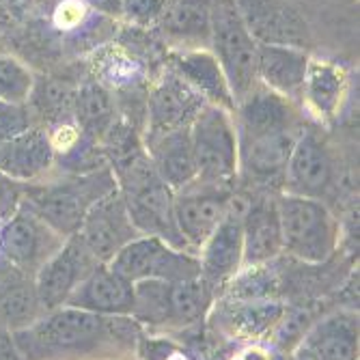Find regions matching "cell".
Segmentation results:
<instances>
[{
	"mask_svg": "<svg viewBox=\"0 0 360 360\" xmlns=\"http://www.w3.org/2000/svg\"><path fill=\"white\" fill-rule=\"evenodd\" d=\"M136 323L129 317L68 304L13 333L24 360H125L136 347Z\"/></svg>",
	"mask_w": 360,
	"mask_h": 360,
	"instance_id": "1",
	"label": "cell"
},
{
	"mask_svg": "<svg viewBox=\"0 0 360 360\" xmlns=\"http://www.w3.org/2000/svg\"><path fill=\"white\" fill-rule=\"evenodd\" d=\"M212 54L220 63L236 106L257 89V39L248 30L236 0H212Z\"/></svg>",
	"mask_w": 360,
	"mask_h": 360,
	"instance_id": "2",
	"label": "cell"
},
{
	"mask_svg": "<svg viewBox=\"0 0 360 360\" xmlns=\"http://www.w3.org/2000/svg\"><path fill=\"white\" fill-rule=\"evenodd\" d=\"M115 188V173L104 169L32 190L26 207L37 214L50 229H54L60 238L68 240L78 233L86 212Z\"/></svg>",
	"mask_w": 360,
	"mask_h": 360,
	"instance_id": "3",
	"label": "cell"
},
{
	"mask_svg": "<svg viewBox=\"0 0 360 360\" xmlns=\"http://www.w3.org/2000/svg\"><path fill=\"white\" fill-rule=\"evenodd\" d=\"M283 250L307 264H323L339 240V226L330 210L319 199L283 194L276 199Z\"/></svg>",
	"mask_w": 360,
	"mask_h": 360,
	"instance_id": "4",
	"label": "cell"
},
{
	"mask_svg": "<svg viewBox=\"0 0 360 360\" xmlns=\"http://www.w3.org/2000/svg\"><path fill=\"white\" fill-rule=\"evenodd\" d=\"M190 143L199 179L229 186L240 169L238 127L231 112L205 104L190 123Z\"/></svg>",
	"mask_w": 360,
	"mask_h": 360,
	"instance_id": "5",
	"label": "cell"
},
{
	"mask_svg": "<svg viewBox=\"0 0 360 360\" xmlns=\"http://www.w3.org/2000/svg\"><path fill=\"white\" fill-rule=\"evenodd\" d=\"M108 266L132 285L141 281L175 283L201 274L199 257H192L155 236H139L127 242L108 261Z\"/></svg>",
	"mask_w": 360,
	"mask_h": 360,
	"instance_id": "6",
	"label": "cell"
},
{
	"mask_svg": "<svg viewBox=\"0 0 360 360\" xmlns=\"http://www.w3.org/2000/svg\"><path fill=\"white\" fill-rule=\"evenodd\" d=\"M233 194L226 184L194 179L175 192L173 216L177 231L188 248H201L222 222Z\"/></svg>",
	"mask_w": 360,
	"mask_h": 360,
	"instance_id": "7",
	"label": "cell"
},
{
	"mask_svg": "<svg viewBox=\"0 0 360 360\" xmlns=\"http://www.w3.org/2000/svg\"><path fill=\"white\" fill-rule=\"evenodd\" d=\"M63 242L65 238H60L28 207L13 214L11 220L0 229V252L13 266V270L28 276H35L37 270L63 246Z\"/></svg>",
	"mask_w": 360,
	"mask_h": 360,
	"instance_id": "8",
	"label": "cell"
},
{
	"mask_svg": "<svg viewBox=\"0 0 360 360\" xmlns=\"http://www.w3.org/2000/svg\"><path fill=\"white\" fill-rule=\"evenodd\" d=\"M139 236L141 233L132 218H129L119 188H115L104 199L97 201L86 212L78 229L80 242L97 264H108L127 242H132Z\"/></svg>",
	"mask_w": 360,
	"mask_h": 360,
	"instance_id": "9",
	"label": "cell"
},
{
	"mask_svg": "<svg viewBox=\"0 0 360 360\" xmlns=\"http://www.w3.org/2000/svg\"><path fill=\"white\" fill-rule=\"evenodd\" d=\"M95 266L97 261L86 252L78 233L65 240L35 274V287L44 309L54 311L68 304L74 289Z\"/></svg>",
	"mask_w": 360,
	"mask_h": 360,
	"instance_id": "10",
	"label": "cell"
},
{
	"mask_svg": "<svg viewBox=\"0 0 360 360\" xmlns=\"http://www.w3.org/2000/svg\"><path fill=\"white\" fill-rule=\"evenodd\" d=\"M244 212H246V203L238 201L233 196L222 222L199 248L201 276L212 287L226 281L229 276H233L238 268L244 264V229H242Z\"/></svg>",
	"mask_w": 360,
	"mask_h": 360,
	"instance_id": "11",
	"label": "cell"
},
{
	"mask_svg": "<svg viewBox=\"0 0 360 360\" xmlns=\"http://www.w3.org/2000/svg\"><path fill=\"white\" fill-rule=\"evenodd\" d=\"M287 194L321 199L333 184V160L315 134H300L283 173Z\"/></svg>",
	"mask_w": 360,
	"mask_h": 360,
	"instance_id": "12",
	"label": "cell"
},
{
	"mask_svg": "<svg viewBox=\"0 0 360 360\" xmlns=\"http://www.w3.org/2000/svg\"><path fill=\"white\" fill-rule=\"evenodd\" d=\"M205 102L175 72H167L149 95V139L188 127Z\"/></svg>",
	"mask_w": 360,
	"mask_h": 360,
	"instance_id": "13",
	"label": "cell"
},
{
	"mask_svg": "<svg viewBox=\"0 0 360 360\" xmlns=\"http://www.w3.org/2000/svg\"><path fill=\"white\" fill-rule=\"evenodd\" d=\"M68 307H78L100 315L132 317L134 285L119 276L108 264H97L74 289Z\"/></svg>",
	"mask_w": 360,
	"mask_h": 360,
	"instance_id": "14",
	"label": "cell"
},
{
	"mask_svg": "<svg viewBox=\"0 0 360 360\" xmlns=\"http://www.w3.org/2000/svg\"><path fill=\"white\" fill-rule=\"evenodd\" d=\"M171 72H175L201 100L226 112H236V100L224 78L220 63L212 52L184 50L173 56Z\"/></svg>",
	"mask_w": 360,
	"mask_h": 360,
	"instance_id": "15",
	"label": "cell"
},
{
	"mask_svg": "<svg viewBox=\"0 0 360 360\" xmlns=\"http://www.w3.org/2000/svg\"><path fill=\"white\" fill-rule=\"evenodd\" d=\"M236 5L257 44L302 48L300 41L307 37V28L289 7L274 0H236Z\"/></svg>",
	"mask_w": 360,
	"mask_h": 360,
	"instance_id": "16",
	"label": "cell"
},
{
	"mask_svg": "<svg viewBox=\"0 0 360 360\" xmlns=\"http://www.w3.org/2000/svg\"><path fill=\"white\" fill-rule=\"evenodd\" d=\"M309 54L296 46L259 44L257 48V80L281 97H296L302 93Z\"/></svg>",
	"mask_w": 360,
	"mask_h": 360,
	"instance_id": "17",
	"label": "cell"
},
{
	"mask_svg": "<svg viewBox=\"0 0 360 360\" xmlns=\"http://www.w3.org/2000/svg\"><path fill=\"white\" fill-rule=\"evenodd\" d=\"M54 162V147L50 134L37 127H28L26 132L13 136L7 143H0V173L18 179L32 181L41 177Z\"/></svg>",
	"mask_w": 360,
	"mask_h": 360,
	"instance_id": "18",
	"label": "cell"
},
{
	"mask_svg": "<svg viewBox=\"0 0 360 360\" xmlns=\"http://www.w3.org/2000/svg\"><path fill=\"white\" fill-rule=\"evenodd\" d=\"M149 141H151L149 158L153 162V167L160 179L173 192L186 188L194 179H199V171H196L192 143H190V125L153 136Z\"/></svg>",
	"mask_w": 360,
	"mask_h": 360,
	"instance_id": "19",
	"label": "cell"
},
{
	"mask_svg": "<svg viewBox=\"0 0 360 360\" xmlns=\"http://www.w3.org/2000/svg\"><path fill=\"white\" fill-rule=\"evenodd\" d=\"M302 360H358V321L345 315L326 317L300 339Z\"/></svg>",
	"mask_w": 360,
	"mask_h": 360,
	"instance_id": "20",
	"label": "cell"
},
{
	"mask_svg": "<svg viewBox=\"0 0 360 360\" xmlns=\"http://www.w3.org/2000/svg\"><path fill=\"white\" fill-rule=\"evenodd\" d=\"M244 264L259 266L274 259L283 250L281 220L276 201L259 199L255 203H246L244 220Z\"/></svg>",
	"mask_w": 360,
	"mask_h": 360,
	"instance_id": "21",
	"label": "cell"
},
{
	"mask_svg": "<svg viewBox=\"0 0 360 360\" xmlns=\"http://www.w3.org/2000/svg\"><path fill=\"white\" fill-rule=\"evenodd\" d=\"M240 143V165L259 179L283 177L287 160L291 155L296 136L287 129H272V132L238 136Z\"/></svg>",
	"mask_w": 360,
	"mask_h": 360,
	"instance_id": "22",
	"label": "cell"
},
{
	"mask_svg": "<svg viewBox=\"0 0 360 360\" xmlns=\"http://www.w3.org/2000/svg\"><path fill=\"white\" fill-rule=\"evenodd\" d=\"M46 313L35 287V276L13 270L0 278V328L20 333Z\"/></svg>",
	"mask_w": 360,
	"mask_h": 360,
	"instance_id": "23",
	"label": "cell"
},
{
	"mask_svg": "<svg viewBox=\"0 0 360 360\" xmlns=\"http://www.w3.org/2000/svg\"><path fill=\"white\" fill-rule=\"evenodd\" d=\"M236 112L240 115V123L236 125L238 136L291 127V108L287 100L270 89H255L236 106Z\"/></svg>",
	"mask_w": 360,
	"mask_h": 360,
	"instance_id": "24",
	"label": "cell"
},
{
	"mask_svg": "<svg viewBox=\"0 0 360 360\" xmlns=\"http://www.w3.org/2000/svg\"><path fill=\"white\" fill-rule=\"evenodd\" d=\"M302 93L307 95L309 104L319 117L333 119L339 112L345 93V76L333 63L309 60Z\"/></svg>",
	"mask_w": 360,
	"mask_h": 360,
	"instance_id": "25",
	"label": "cell"
},
{
	"mask_svg": "<svg viewBox=\"0 0 360 360\" xmlns=\"http://www.w3.org/2000/svg\"><path fill=\"white\" fill-rule=\"evenodd\" d=\"M212 0H171L165 9V30L177 41H210Z\"/></svg>",
	"mask_w": 360,
	"mask_h": 360,
	"instance_id": "26",
	"label": "cell"
},
{
	"mask_svg": "<svg viewBox=\"0 0 360 360\" xmlns=\"http://www.w3.org/2000/svg\"><path fill=\"white\" fill-rule=\"evenodd\" d=\"M210 302H212V285L201 274L169 283L171 321L190 323V321L201 319Z\"/></svg>",
	"mask_w": 360,
	"mask_h": 360,
	"instance_id": "27",
	"label": "cell"
},
{
	"mask_svg": "<svg viewBox=\"0 0 360 360\" xmlns=\"http://www.w3.org/2000/svg\"><path fill=\"white\" fill-rule=\"evenodd\" d=\"M281 317H283L281 304L259 302V300H252L248 304H240L226 315L229 326H231V330L236 335H240V339H252V337L266 335L270 328L278 326Z\"/></svg>",
	"mask_w": 360,
	"mask_h": 360,
	"instance_id": "28",
	"label": "cell"
},
{
	"mask_svg": "<svg viewBox=\"0 0 360 360\" xmlns=\"http://www.w3.org/2000/svg\"><path fill=\"white\" fill-rule=\"evenodd\" d=\"M74 110L78 123L91 134H104L112 123L110 95L97 84L82 86L74 97Z\"/></svg>",
	"mask_w": 360,
	"mask_h": 360,
	"instance_id": "29",
	"label": "cell"
},
{
	"mask_svg": "<svg viewBox=\"0 0 360 360\" xmlns=\"http://www.w3.org/2000/svg\"><path fill=\"white\" fill-rule=\"evenodd\" d=\"M32 89H35V78L28 68L9 54H0V102L26 104Z\"/></svg>",
	"mask_w": 360,
	"mask_h": 360,
	"instance_id": "30",
	"label": "cell"
},
{
	"mask_svg": "<svg viewBox=\"0 0 360 360\" xmlns=\"http://www.w3.org/2000/svg\"><path fill=\"white\" fill-rule=\"evenodd\" d=\"M30 127V117L24 104L0 102V143H7L13 136L26 132Z\"/></svg>",
	"mask_w": 360,
	"mask_h": 360,
	"instance_id": "31",
	"label": "cell"
},
{
	"mask_svg": "<svg viewBox=\"0 0 360 360\" xmlns=\"http://www.w3.org/2000/svg\"><path fill=\"white\" fill-rule=\"evenodd\" d=\"M82 15H84L82 3H78V0H65L54 13V22L60 28H72V26H78L82 22Z\"/></svg>",
	"mask_w": 360,
	"mask_h": 360,
	"instance_id": "32",
	"label": "cell"
},
{
	"mask_svg": "<svg viewBox=\"0 0 360 360\" xmlns=\"http://www.w3.org/2000/svg\"><path fill=\"white\" fill-rule=\"evenodd\" d=\"M0 360H24L15 345L13 333L5 328H0Z\"/></svg>",
	"mask_w": 360,
	"mask_h": 360,
	"instance_id": "33",
	"label": "cell"
},
{
	"mask_svg": "<svg viewBox=\"0 0 360 360\" xmlns=\"http://www.w3.org/2000/svg\"><path fill=\"white\" fill-rule=\"evenodd\" d=\"M28 3H30V0H0V7H3L7 13H11V15H18L28 7Z\"/></svg>",
	"mask_w": 360,
	"mask_h": 360,
	"instance_id": "34",
	"label": "cell"
},
{
	"mask_svg": "<svg viewBox=\"0 0 360 360\" xmlns=\"http://www.w3.org/2000/svg\"><path fill=\"white\" fill-rule=\"evenodd\" d=\"M246 360H268V358H266L264 354H261V352L255 349V352H248V354H246Z\"/></svg>",
	"mask_w": 360,
	"mask_h": 360,
	"instance_id": "35",
	"label": "cell"
}]
</instances>
